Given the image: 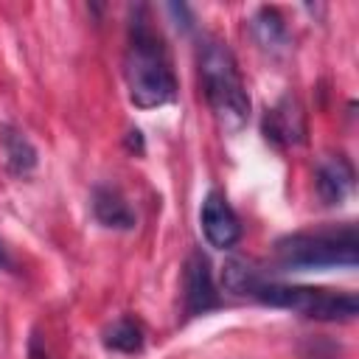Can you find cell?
Masks as SVG:
<instances>
[{
    "label": "cell",
    "instance_id": "cell-1",
    "mask_svg": "<svg viewBox=\"0 0 359 359\" xmlns=\"http://www.w3.org/2000/svg\"><path fill=\"white\" fill-rule=\"evenodd\" d=\"M123 76L129 87V101L140 109H154L177 95V79L163 36L154 31L146 6L132 8L129 20V48L123 59Z\"/></svg>",
    "mask_w": 359,
    "mask_h": 359
},
{
    "label": "cell",
    "instance_id": "cell-2",
    "mask_svg": "<svg viewBox=\"0 0 359 359\" xmlns=\"http://www.w3.org/2000/svg\"><path fill=\"white\" fill-rule=\"evenodd\" d=\"M199 76L205 98L224 132H238L250 121V95L227 42L205 36L199 48Z\"/></svg>",
    "mask_w": 359,
    "mask_h": 359
},
{
    "label": "cell",
    "instance_id": "cell-3",
    "mask_svg": "<svg viewBox=\"0 0 359 359\" xmlns=\"http://www.w3.org/2000/svg\"><path fill=\"white\" fill-rule=\"evenodd\" d=\"M275 258L283 269H325L356 266L359 233L353 222L339 227H323L314 233H292L275 241Z\"/></svg>",
    "mask_w": 359,
    "mask_h": 359
},
{
    "label": "cell",
    "instance_id": "cell-4",
    "mask_svg": "<svg viewBox=\"0 0 359 359\" xmlns=\"http://www.w3.org/2000/svg\"><path fill=\"white\" fill-rule=\"evenodd\" d=\"M258 303L272 309H289L320 323H351L359 314V297L353 292H331L314 286H286L266 280L255 294Z\"/></svg>",
    "mask_w": 359,
    "mask_h": 359
},
{
    "label": "cell",
    "instance_id": "cell-5",
    "mask_svg": "<svg viewBox=\"0 0 359 359\" xmlns=\"http://www.w3.org/2000/svg\"><path fill=\"white\" fill-rule=\"evenodd\" d=\"M199 222H202V233L210 247L230 250L241 238V222H238L236 210L230 208V202L224 199V194H219V191H210L205 196Z\"/></svg>",
    "mask_w": 359,
    "mask_h": 359
},
{
    "label": "cell",
    "instance_id": "cell-6",
    "mask_svg": "<svg viewBox=\"0 0 359 359\" xmlns=\"http://www.w3.org/2000/svg\"><path fill=\"white\" fill-rule=\"evenodd\" d=\"M182 283H185V311L194 314H205L210 309H216L219 292L213 286V272H210V261L202 250H194L185 261V272H182Z\"/></svg>",
    "mask_w": 359,
    "mask_h": 359
},
{
    "label": "cell",
    "instance_id": "cell-7",
    "mask_svg": "<svg viewBox=\"0 0 359 359\" xmlns=\"http://www.w3.org/2000/svg\"><path fill=\"white\" fill-rule=\"evenodd\" d=\"M264 137L275 146H292L306 140V118L292 95H283L264 115Z\"/></svg>",
    "mask_w": 359,
    "mask_h": 359
},
{
    "label": "cell",
    "instance_id": "cell-8",
    "mask_svg": "<svg viewBox=\"0 0 359 359\" xmlns=\"http://www.w3.org/2000/svg\"><path fill=\"white\" fill-rule=\"evenodd\" d=\"M353 163L345 154H331L317 165L314 174V185H317V196L323 199V205H342L345 196L353 191Z\"/></svg>",
    "mask_w": 359,
    "mask_h": 359
},
{
    "label": "cell",
    "instance_id": "cell-9",
    "mask_svg": "<svg viewBox=\"0 0 359 359\" xmlns=\"http://www.w3.org/2000/svg\"><path fill=\"white\" fill-rule=\"evenodd\" d=\"M93 216L98 219V224L112 227V230H132L135 227V210L109 185H98L93 191Z\"/></svg>",
    "mask_w": 359,
    "mask_h": 359
},
{
    "label": "cell",
    "instance_id": "cell-10",
    "mask_svg": "<svg viewBox=\"0 0 359 359\" xmlns=\"http://www.w3.org/2000/svg\"><path fill=\"white\" fill-rule=\"evenodd\" d=\"M264 283H266V278H264L261 266L255 261H250V258L233 255L222 266V286L230 294H247V297H252Z\"/></svg>",
    "mask_w": 359,
    "mask_h": 359
},
{
    "label": "cell",
    "instance_id": "cell-11",
    "mask_svg": "<svg viewBox=\"0 0 359 359\" xmlns=\"http://www.w3.org/2000/svg\"><path fill=\"white\" fill-rule=\"evenodd\" d=\"M250 28H252L255 42H258L264 50H269V53L286 50V45H289V31H286V22H283V17H280L278 8L261 6V8L252 14Z\"/></svg>",
    "mask_w": 359,
    "mask_h": 359
},
{
    "label": "cell",
    "instance_id": "cell-12",
    "mask_svg": "<svg viewBox=\"0 0 359 359\" xmlns=\"http://www.w3.org/2000/svg\"><path fill=\"white\" fill-rule=\"evenodd\" d=\"M0 143H3L6 165H8V171H11L14 177H28V174L36 168V149H34V143H31L20 129L3 126Z\"/></svg>",
    "mask_w": 359,
    "mask_h": 359
},
{
    "label": "cell",
    "instance_id": "cell-13",
    "mask_svg": "<svg viewBox=\"0 0 359 359\" xmlns=\"http://www.w3.org/2000/svg\"><path fill=\"white\" fill-rule=\"evenodd\" d=\"M104 345L118 351V353H137V351H143V328H140V323L132 320V317L115 320L104 331Z\"/></svg>",
    "mask_w": 359,
    "mask_h": 359
},
{
    "label": "cell",
    "instance_id": "cell-14",
    "mask_svg": "<svg viewBox=\"0 0 359 359\" xmlns=\"http://www.w3.org/2000/svg\"><path fill=\"white\" fill-rule=\"evenodd\" d=\"M28 359H50V353H48V348H45L39 331L31 334V342H28Z\"/></svg>",
    "mask_w": 359,
    "mask_h": 359
},
{
    "label": "cell",
    "instance_id": "cell-15",
    "mask_svg": "<svg viewBox=\"0 0 359 359\" xmlns=\"http://www.w3.org/2000/svg\"><path fill=\"white\" fill-rule=\"evenodd\" d=\"M126 146H129L132 151L143 154V137H140V132H137V129H132V132H129V137H126Z\"/></svg>",
    "mask_w": 359,
    "mask_h": 359
},
{
    "label": "cell",
    "instance_id": "cell-16",
    "mask_svg": "<svg viewBox=\"0 0 359 359\" xmlns=\"http://www.w3.org/2000/svg\"><path fill=\"white\" fill-rule=\"evenodd\" d=\"M0 266H3V269H11V266H14V261L8 258V252H6V247H3V241H0Z\"/></svg>",
    "mask_w": 359,
    "mask_h": 359
}]
</instances>
